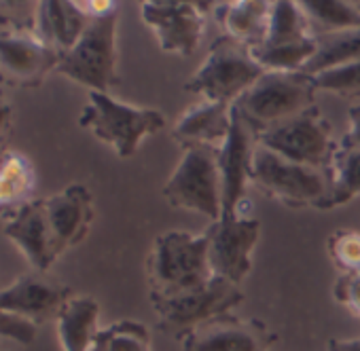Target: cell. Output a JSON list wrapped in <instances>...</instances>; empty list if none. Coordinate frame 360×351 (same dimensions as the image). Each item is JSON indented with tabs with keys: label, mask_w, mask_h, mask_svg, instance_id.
Returning <instances> with one entry per match:
<instances>
[{
	"label": "cell",
	"mask_w": 360,
	"mask_h": 351,
	"mask_svg": "<svg viewBox=\"0 0 360 351\" xmlns=\"http://www.w3.org/2000/svg\"><path fill=\"white\" fill-rule=\"evenodd\" d=\"M206 3H187V0H148L142 3V20L157 34L159 47L167 53L193 55L200 47L206 11Z\"/></svg>",
	"instance_id": "obj_10"
},
{
	"label": "cell",
	"mask_w": 360,
	"mask_h": 351,
	"mask_svg": "<svg viewBox=\"0 0 360 351\" xmlns=\"http://www.w3.org/2000/svg\"><path fill=\"white\" fill-rule=\"evenodd\" d=\"M337 146L347 150H360V106L349 108V131L341 138Z\"/></svg>",
	"instance_id": "obj_33"
},
{
	"label": "cell",
	"mask_w": 360,
	"mask_h": 351,
	"mask_svg": "<svg viewBox=\"0 0 360 351\" xmlns=\"http://www.w3.org/2000/svg\"><path fill=\"white\" fill-rule=\"evenodd\" d=\"M299 9L314 39L360 30V11L347 0H301Z\"/></svg>",
	"instance_id": "obj_23"
},
{
	"label": "cell",
	"mask_w": 360,
	"mask_h": 351,
	"mask_svg": "<svg viewBox=\"0 0 360 351\" xmlns=\"http://www.w3.org/2000/svg\"><path fill=\"white\" fill-rule=\"evenodd\" d=\"M318 41L314 37L299 41V43H280V45H255L250 47L252 60L265 68V70H278V72H292L303 70L305 64L316 55Z\"/></svg>",
	"instance_id": "obj_25"
},
{
	"label": "cell",
	"mask_w": 360,
	"mask_h": 351,
	"mask_svg": "<svg viewBox=\"0 0 360 351\" xmlns=\"http://www.w3.org/2000/svg\"><path fill=\"white\" fill-rule=\"evenodd\" d=\"M318 51L305 64L303 72L316 77L328 68L360 62V30H347L339 34L318 37Z\"/></svg>",
	"instance_id": "obj_26"
},
{
	"label": "cell",
	"mask_w": 360,
	"mask_h": 351,
	"mask_svg": "<svg viewBox=\"0 0 360 351\" xmlns=\"http://www.w3.org/2000/svg\"><path fill=\"white\" fill-rule=\"evenodd\" d=\"M248 178L261 193L290 210H318L328 195V178L322 169L286 161L261 144L252 152Z\"/></svg>",
	"instance_id": "obj_3"
},
{
	"label": "cell",
	"mask_w": 360,
	"mask_h": 351,
	"mask_svg": "<svg viewBox=\"0 0 360 351\" xmlns=\"http://www.w3.org/2000/svg\"><path fill=\"white\" fill-rule=\"evenodd\" d=\"M37 171L32 161L20 150L0 152V216L11 218L32 201Z\"/></svg>",
	"instance_id": "obj_20"
},
{
	"label": "cell",
	"mask_w": 360,
	"mask_h": 351,
	"mask_svg": "<svg viewBox=\"0 0 360 351\" xmlns=\"http://www.w3.org/2000/svg\"><path fill=\"white\" fill-rule=\"evenodd\" d=\"M328 195L318 210H333L345 206L356 195H360V150L335 148L333 159L326 169Z\"/></svg>",
	"instance_id": "obj_24"
},
{
	"label": "cell",
	"mask_w": 360,
	"mask_h": 351,
	"mask_svg": "<svg viewBox=\"0 0 360 351\" xmlns=\"http://www.w3.org/2000/svg\"><path fill=\"white\" fill-rule=\"evenodd\" d=\"M60 60L62 53L41 43L34 32L0 30V83L7 87H41Z\"/></svg>",
	"instance_id": "obj_11"
},
{
	"label": "cell",
	"mask_w": 360,
	"mask_h": 351,
	"mask_svg": "<svg viewBox=\"0 0 360 351\" xmlns=\"http://www.w3.org/2000/svg\"><path fill=\"white\" fill-rule=\"evenodd\" d=\"M37 324L0 309V336L3 338H13L22 345H30L37 338Z\"/></svg>",
	"instance_id": "obj_31"
},
{
	"label": "cell",
	"mask_w": 360,
	"mask_h": 351,
	"mask_svg": "<svg viewBox=\"0 0 360 351\" xmlns=\"http://www.w3.org/2000/svg\"><path fill=\"white\" fill-rule=\"evenodd\" d=\"M208 263L214 277L238 284L250 273V252L259 241L261 223L257 218H221L206 231Z\"/></svg>",
	"instance_id": "obj_12"
},
{
	"label": "cell",
	"mask_w": 360,
	"mask_h": 351,
	"mask_svg": "<svg viewBox=\"0 0 360 351\" xmlns=\"http://www.w3.org/2000/svg\"><path fill=\"white\" fill-rule=\"evenodd\" d=\"M276 334L261 319L223 313L180 340L183 351H269Z\"/></svg>",
	"instance_id": "obj_14"
},
{
	"label": "cell",
	"mask_w": 360,
	"mask_h": 351,
	"mask_svg": "<svg viewBox=\"0 0 360 351\" xmlns=\"http://www.w3.org/2000/svg\"><path fill=\"white\" fill-rule=\"evenodd\" d=\"M51 248L56 260L72 246H79L94 220V197L87 187L70 185L62 193L43 199Z\"/></svg>",
	"instance_id": "obj_15"
},
{
	"label": "cell",
	"mask_w": 360,
	"mask_h": 351,
	"mask_svg": "<svg viewBox=\"0 0 360 351\" xmlns=\"http://www.w3.org/2000/svg\"><path fill=\"white\" fill-rule=\"evenodd\" d=\"M328 256L343 273H360V233L349 229L335 231L328 241Z\"/></svg>",
	"instance_id": "obj_30"
},
{
	"label": "cell",
	"mask_w": 360,
	"mask_h": 351,
	"mask_svg": "<svg viewBox=\"0 0 360 351\" xmlns=\"http://www.w3.org/2000/svg\"><path fill=\"white\" fill-rule=\"evenodd\" d=\"M117 22L119 9L91 18L79 43L62 55L56 72L89 87V91L108 93L117 87Z\"/></svg>",
	"instance_id": "obj_8"
},
{
	"label": "cell",
	"mask_w": 360,
	"mask_h": 351,
	"mask_svg": "<svg viewBox=\"0 0 360 351\" xmlns=\"http://www.w3.org/2000/svg\"><path fill=\"white\" fill-rule=\"evenodd\" d=\"M98 319L100 305L96 298L70 296L56 319L62 351H91L100 332Z\"/></svg>",
	"instance_id": "obj_21"
},
{
	"label": "cell",
	"mask_w": 360,
	"mask_h": 351,
	"mask_svg": "<svg viewBox=\"0 0 360 351\" xmlns=\"http://www.w3.org/2000/svg\"><path fill=\"white\" fill-rule=\"evenodd\" d=\"M352 3H354V7H356V9L360 11V0H352Z\"/></svg>",
	"instance_id": "obj_36"
},
{
	"label": "cell",
	"mask_w": 360,
	"mask_h": 351,
	"mask_svg": "<svg viewBox=\"0 0 360 351\" xmlns=\"http://www.w3.org/2000/svg\"><path fill=\"white\" fill-rule=\"evenodd\" d=\"M11 125H13V104L0 98V144L5 142L7 133L11 131Z\"/></svg>",
	"instance_id": "obj_34"
},
{
	"label": "cell",
	"mask_w": 360,
	"mask_h": 351,
	"mask_svg": "<svg viewBox=\"0 0 360 351\" xmlns=\"http://www.w3.org/2000/svg\"><path fill=\"white\" fill-rule=\"evenodd\" d=\"M89 22L91 18L79 7V3L43 0L37 3L34 9V37L64 55L79 43Z\"/></svg>",
	"instance_id": "obj_18"
},
{
	"label": "cell",
	"mask_w": 360,
	"mask_h": 351,
	"mask_svg": "<svg viewBox=\"0 0 360 351\" xmlns=\"http://www.w3.org/2000/svg\"><path fill=\"white\" fill-rule=\"evenodd\" d=\"M309 37L311 34L299 9V3H292V0H276V3H271L269 18H267V32H265L263 43L267 45L299 43Z\"/></svg>",
	"instance_id": "obj_27"
},
{
	"label": "cell",
	"mask_w": 360,
	"mask_h": 351,
	"mask_svg": "<svg viewBox=\"0 0 360 351\" xmlns=\"http://www.w3.org/2000/svg\"><path fill=\"white\" fill-rule=\"evenodd\" d=\"M267 70L252 60L248 45L223 34L210 45L206 62L185 83V89L212 102L233 104Z\"/></svg>",
	"instance_id": "obj_6"
},
{
	"label": "cell",
	"mask_w": 360,
	"mask_h": 351,
	"mask_svg": "<svg viewBox=\"0 0 360 351\" xmlns=\"http://www.w3.org/2000/svg\"><path fill=\"white\" fill-rule=\"evenodd\" d=\"M79 125L112 146L121 159H127L138 150L142 138L165 127V119L159 110L129 106L108 93L89 91V102L79 117Z\"/></svg>",
	"instance_id": "obj_5"
},
{
	"label": "cell",
	"mask_w": 360,
	"mask_h": 351,
	"mask_svg": "<svg viewBox=\"0 0 360 351\" xmlns=\"http://www.w3.org/2000/svg\"><path fill=\"white\" fill-rule=\"evenodd\" d=\"M335 300L360 317V273H343L333 286Z\"/></svg>",
	"instance_id": "obj_32"
},
{
	"label": "cell",
	"mask_w": 360,
	"mask_h": 351,
	"mask_svg": "<svg viewBox=\"0 0 360 351\" xmlns=\"http://www.w3.org/2000/svg\"><path fill=\"white\" fill-rule=\"evenodd\" d=\"M72 296L70 288L39 273L22 275L0 290V309H5L37 326L58 319L60 311Z\"/></svg>",
	"instance_id": "obj_16"
},
{
	"label": "cell",
	"mask_w": 360,
	"mask_h": 351,
	"mask_svg": "<svg viewBox=\"0 0 360 351\" xmlns=\"http://www.w3.org/2000/svg\"><path fill=\"white\" fill-rule=\"evenodd\" d=\"M242 300L244 292L240 286L223 277H212L208 286L185 294L150 296V305L157 313L155 328L174 340H183L212 317L231 313Z\"/></svg>",
	"instance_id": "obj_4"
},
{
	"label": "cell",
	"mask_w": 360,
	"mask_h": 351,
	"mask_svg": "<svg viewBox=\"0 0 360 351\" xmlns=\"http://www.w3.org/2000/svg\"><path fill=\"white\" fill-rule=\"evenodd\" d=\"M91 351H150V332L140 322L123 319L102 328Z\"/></svg>",
	"instance_id": "obj_28"
},
{
	"label": "cell",
	"mask_w": 360,
	"mask_h": 351,
	"mask_svg": "<svg viewBox=\"0 0 360 351\" xmlns=\"http://www.w3.org/2000/svg\"><path fill=\"white\" fill-rule=\"evenodd\" d=\"M163 199L178 210L198 212L212 223L223 216L219 148L191 146L163 187Z\"/></svg>",
	"instance_id": "obj_7"
},
{
	"label": "cell",
	"mask_w": 360,
	"mask_h": 351,
	"mask_svg": "<svg viewBox=\"0 0 360 351\" xmlns=\"http://www.w3.org/2000/svg\"><path fill=\"white\" fill-rule=\"evenodd\" d=\"M231 106L227 102L204 100L183 112L172 129V138L185 150L191 146L221 148L231 129Z\"/></svg>",
	"instance_id": "obj_19"
},
{
	"label": "cell",
	"mask_w": 360,
	"mask_h": 351,
	"mask_svg": "<svg viewBox=\"0 0 360 351\" xmlns=\"http://www.w3.org/2000/svg\"><path fill=\"white\" fill-rule=\"evenodd\" d=\"M208 235L169 231L153 241L146 258V282L150 296H176L210 284Z\"/></svg>",
	"instance_id": "obj_1"
},
{
	"label": "cell",
	"mask_w": 360,
	"mask_h": 351,
	"mask_svg": "<svg viewBox=\"0 0 360 351\" xmlns=\"http://www.w3.org/2000/svg\"><path fill=\"white\" fill-rule=\"evenodd\" d=\"M217 20L225 26V34L255 47L263 43L267 32V18L271 3L263 0H233V3H217Z\"/></svg>",
	"instance_id": "obj_22"
},
{
	"label": "cell",
	"mask_w": 360,
	"mask_h": 351,
	"mask_svg": "<svg viewBox=\"0 0 360 351\" xmlns=\"http://www.w3.org/2000/svg\"><path fill=\"white\" fill-rule=\"evenodd\" d=\"M318 91H330L341 98H360V62L328 68L314 77Z\"/></svg>",
	"instance_id": "obj_29"
},
{
	"label": "cell",
	"mask_w": 360,
	"mask_h": 351,
	"mask_svg": "<svg viewBox=\"0 0 360 351\" xmlns=\"http://www.w3.org/2000/svg\"><path fill=\"white\" fill-rule=\"evenodd\" d=\"M257 148V131L244 121L240 110L231 106V129L225 144L219 148V173L223 193V216H238V208L246 197L250 183V159ZM221 216V218H223Z\"/></svg>",
	"instance_id": "obj_13"
},
{
	"label": "cell",
	"mask_w": 360,
	"mask_h": 351,
	"mask_svg": "<svg viewBox=\"0 0 360 351\" xmlns=\"http://www.w3.org/2000/svg\"><path fill=\"white\" fill-rule=\"evenodd\" d=\"M257 142L286 161L328 169L337 144L330 140V123L314 106L257 135Z\"/></svg>",
	"instance_id": "obj_9"
},
{
	"label": "cell",
	"mask_w": 360,
	"mask_h": 351,
	"mask_svg": "<svg viewBox=\"0 0 360 351\" xmlns=\"http://www.w3.org/2000/svg\"><path fill=\"white\" fill-rule=\"evenodd\" d=\"M5 235L20 248L37 273H47L56 263L43 199H32L5 220Z\"/></svg>",
	"instance_id": "obj_17"
},
{
	"label": "cell",
	"mask_w": 360,
	"mask_h": 351,
	"mask_svg": "<svg viewBox=\"0 0 360 351\" xmlns=\"http://www.w3.org/2000/svg\"><path fill=\"white\" fill-rule=\"evenodd\" d=\"M316 81L303 70H267L233 106L257 135L282 121H288L316 106Z\"/></svg>",
	"instance_id": "obj_2"
},
{
	"label": "cell",
	"mask_w": 360,
	"mask_h": 351,
	"mask_svg": "<svg viewBox=\"0 0 360 351\" xmlns=\"http://www.w3.org/2000/svg\"><path fill=\"white\" fill-rule=\"evenodd\" d=\"M326 351H360V338H330Z\"/></svg>",
	"instance_id": "obj_35"
}]
</instances>
